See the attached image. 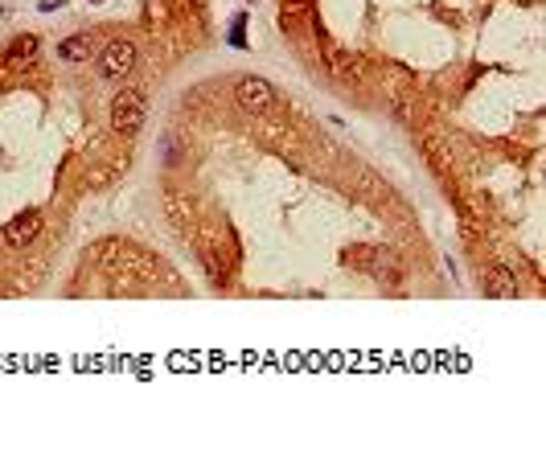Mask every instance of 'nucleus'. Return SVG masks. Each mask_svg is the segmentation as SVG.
Segmentation results:
<instances>
[{"mask_svg": "<svg viewBox=\"0 0 546 464\" xmlns=\"http://www.w3.org/2000/svg\"><path fill=\"white\" fill-rule=\"evenodd\" d=\"M308 17H313V0H283L280 4V25L288 34H296Z\"/></svg>", "mask_w": 546, "mask_h": 464, "instance_id": "nucleus-6", "label": "nucleus"}, {"mask_svg": "<svg viewBox=\"0 0 546 464\" xmlns=\"http://www.w3.org/2000/svg\"><path fill=\"white\" fill-rule=\"evenodd\" d=\"M144 116H148V107H144L140 91H119L116 99H111V128L119 136H136L144 128Z\"/></svg>", "mask_w": 546, "mask_h": 464, "instance_id": "nucleus-1", "label": "nucleus"}, {"mask_svg": "<svg viewBox=\"0 0 546 464\" xmlns=\"http://www.w3.org/2000/svg\"><path fill=\"white\" fill-rule=\"evenodd\" d=\"M136 70V46L132 41H123V37H116L111 46H103V54H99V74L103 79H123V74H132Z\"/></svg>", "mask_w": 546, "mask_h": 464, "instance_id": "nucleus-4", "label": "nucleus"}, {"mask_svg": "<svg viewBox=\"0 0 546 464\" xmlns=\"http://www.w3.org/2000/svg\"><path fill=\"white\" fill-rule=\"evenodd\" d=\"M231 46H247V37H243V17L234 21V29H231Z\"/></svg>", "mask_w": 546, "mask_h": 464, "instance_id": "nucleus-10", "label": "nucleus"}, {"mask_svg": "<svg viewBox=\"0 0 546 464\" xmlns=\"http://www.w3.org/2000/svg\"><path fill=\"white\" fill-rule=\"evenodd\" d=\"M37 234H41V214H37V210H21L17 218H9V222H4L0 238H4L13 251H21V247H29Z\"/></svg>", "mask_w": 546, "mask_h": 464, "instance_id": "nucleus-5", "label": "nucleus"}, {"mask_svg": "<svg viewBox=\"0 0 546 464\" xmlns=\"http://www.w3.org/2000/svg\"><path fill=\"white\" fill-rule=\"evenodd\" d=\"M251 4H255V0H251Z\"/></svg>", "mask_w": 546, "mask_h": 464, "instance_id": "nucleus-12", "label": "nucleus"}, {"mask_svg": "<svg viewBox=\"0 0 546 464\" xmlns=\"http://www.w3.org/2000/svg\"><path fill=\"white\" fill-rule=\"evenodd\" d=\"M54 9H62V0H41V13H54Z\"/></svg>", "mask_w": 546, "mask_h": 464, "instance_id": "nucleus-11", "label": "nucleus"}, {"mask_svg": "<svg viewBox=\"0 0 546 464\" xmlns=\"http://www.w3.org/2000/svg\"><path fill=\"white\" fill-rule=\"evenodd\" d=\"M485 292H489L493 300H505V296L517 292V280H513L505 267H489V276H485Z\"/></svg>", "mask_w": 546, "mask_h": 464, "instance_id": "nucleus-7", "label": "nucleus"}, {"mask_svg": "<svg viewBox=\"0 0 546 464\" xmlns=\"http://www.w3.org/2000/svg\"><path fill=\"white\" fill-rule=\"evenodd\" d=\"M37 54V37L34 34H21L9 50H4V62H25V58H34Z\"/></svg>", "mask_w": 546, "mask_h": 464, "instance_id": "nucleus-9", "label": "nucleus"}, {"mask_svg": "<svg viewBox=\"0 0 546 464\" xmlns=\"http://www.w3.org/2000/svg\"><path fill=\"white\" fill-rule=\"evenodd\" d=\"M345 259H349V267H362V271H370L374 280L398 283V263H395V255H390V251H382V247H349Z\"/></svg>", "mask_w": 546, "mask_h": 464, "instance_id": "nucleus-3", "label": "nucleus"}, {"mask_svg": "<svg viewBox=\"0 0 546 464\" xmlns=\"http://www.w3.org/2000/svg\"><path fill=\"white\" fill-rule=\"evenodd\" d=\"M234 103L251 111V116H267L271 107H275V86L267 83V79H255V74H243L238 83H234Z\"/></svg>", "mask_w": 546, "mask_h": 464, "instance_id": "nucleus-2", "label": "nucleus"}, {"mask_svg": "<svg viewBox=\"0 0 546 464\" xmlns=\"http://www.w3.org/2000/svg\"><path fill=\"white\" fill-rule=\"evenodd\" d=\"M91 50H95L91 34H79V37H66V41L58 46V58H62V62H86Z\"/></svg>", "mask_w": 546, "mask_h": 464, "instance_id": "nucleus-8", "label": "nucleus"}]
</instances>
